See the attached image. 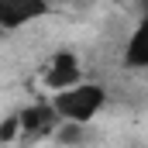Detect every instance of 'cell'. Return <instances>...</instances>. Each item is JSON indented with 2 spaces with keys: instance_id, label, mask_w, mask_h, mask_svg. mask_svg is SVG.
I'll use <instances>...</instances> for the list:
<instances>
[{
  "instance_id": "277c9868",
  "label": "cell",
  "mask_w": 148,
  "mask_h": 148,
  "mask_svg": "<svg viewBox=\"0 0 148 148\" xmlns=\"http://www.w3.org/2000/svg\"><path fill=\"white\" fill-rule=\"evenodd\" d=\"M52 10L48 0H0V35L21 31Z\"/></svg>"
},
{
  "instance_id": "7a4b0ae2",
  "label": "cell",
  "mask_w": 148,
  "mask_h": 148,
  "mask_svg": "<svg viewBox=\"0 0 148 148\" xmlns=\"http://www.w3.org/2000/svg\"><path fill=\"white\" fill-rule=\"evenodd\" d=\"M79 79H83V62H79V55H76L73 48H59V52L41 66V73H38V83L48 90V97L76 86Z\"/></svg>"
},
{
  "instance_id": "8992f818",
  "label": "cell",
  "mask_w": 148,
  "mask_h": 148,
  "mask_svg": "<svg viewBox=\"0 0 148 148\" xmlns=\"http://www.w3.org/2000/svg\"><path fill=\"white\" fill-rule=\"evenodd\" d=\"M21 141V117H17V110L14 114H3L0 117V145H17Z\"/></svg>"
},
{
  "instance_id": "6da1fadb",
  "label": "cell",
  "mask_w": 148,
  "mask_h": 148,
  "mask_svg": "<svg viewBox=\"0 0 148 148\" xmlns=\"http://www.w3.org/2000/svg\"><path fill=\"white\" fill-rule=\"evenodd\" d=\"M52 110L59 114L62 124H90L93 117H100L107 107V86L103 83H90V79H79L76 86L62 90V93H52L48 97Z\"/></svg>"
},
{
  "instance_id": "3957f363",
  "label": "cell",
  "mask_w": 148,
  "mask_h": 148,
  "mask_svg": "<svg viewBox=\"0 0 148 148\" xmlns=\"http://www.w3.org/2000/svg\"><path fill=\"white\" fill-rule=\"evenodd\" d=\"M17 117H21V141H35V138L41 141V138H52V134L62 127L59 114L52 110V103H48V100H38V103L21 107Z\"/></svg>"
},
{
  "instance_id": "5b68a950",
  "label": "cell",
  "mask_w": 148,
  "mask_h": 148,
  "mask_svg": "<svg viewBox=\"0 0 148 148\" xmlns=\"http://www.w3.org/2000/svg\"><path fill=\"white\" fill-rule=\"evenodd\" d=\"M121 59H124L127 69H145L148 66V28H145V21H138V28L131 31Z\"/></svg>"
}]
</instances>
